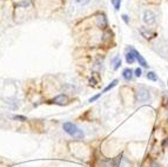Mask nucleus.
<instances>
[{
  "mask_svg": "<svg viewBox=\"0 0 168 167\" xmlns=\"http://www.w3.org/2000/svg\"><path fill=\"white\" fill-rule=\"evenodd\" d=\"M62 128L67 134H70L71 137L75 138V139L84 138V132L80 128H78V126L75 124H73V122H70V121L65 122V124L62 125Z\"/></svg>",
  "mask_w": 168,
  "mask_h": 167,
  "instance_id": "1",
  "label": "nucleus"
},
{
  "mask_svg": "<svg viewBox=\"0 0 168 167\" xmlns=\"http://www.w3.org/2000/svg\"><path fill=\"white\" fill-rule=\"evenodd\" d=\"M137 99L139 100V101H148V100L151 99V93L148 90H146V88H139V90L137 91Z\"/></svg>",
  "mask_w": 168,
  "mask_h": 167,
  "instance_id": "2",
  "label": "nucleus"
},
{
  "mask_svg": "<svg viewBox=\"0 0 168 167\" xmlns=\"http://www.w3.org/2000/svg\"><path fill=\"white\" fill-rule=\"evenodd\" d=\"M131 51H132V53L134 54V57H135V60H138V62H139V65H141L142 67H148V64H147V61L145 60V58L142 57V55L135 50V48H133V47H131Z\"/></svg>",
  "mask_w": 168,
  "mask_h": 167,
  "instance_id": "3",
  "label": "nucleus"
},
{
  "mask_svg": "<svg viewBox=\"0 0 168 167\" xmlns=\"http://www.w3.org/2000/svg\"><path fill=\"white\" fill-rule=\"evenodd\" d=\"M156 17H155V14L152 12V11H145V13H143V21L146 24H148V25H152V24H154L155 23V19Z\"/></svg>",
  "mask_w": 168,
  "mask_h": 167,
  "instance_id": "4",
  "label": "nucleus"
},
{
  "mask_svg": "<svg viewBox=\"0 0 168 167\" xmlns=\"http://www.w3.org/2000/svg\"><path fill=\"white\" fill-rule=\"evenodd\" d=\"M53 103L55 105L64 106V105L68 104V98H67V95H65V94H59V95H57V97L53 99Z\"/></svg>",
  "mask_w": 168,
  "mask_h": 167,
  "instance_id": "5",
  "label": "nucleus"
},
{
  "mask_svg": "<svg viewBox=\"0 0 168 167\" xmlns=\"http://www.w3.org/2000/svg\"><path fill=\"white\" fill-rule=\"evenodd\" d=\"M122 76H124V79L126 81H129L132 78H133V71L131 68H126L124 70V72H122Z\"/></svg>",
  "mask_w": 168,
  "mask_h": 167,
  "instance_id": "6",
  "label": "nucleus"
},
{
  "mask_svg": "<svg viewBox=\"0 0 168 167\" xmlns=\"http://www.w3.org/2000/svg\"><path fill=\"white\" fill-rule=\"evenodd\" d=\"M96 24H98L99 27H106L107 26V20L105 18V15H100L98 18V23Z\"/></svg>",
  "mask_w": 168,
  "mask_h": 167,
  "instance_id": "7",
  "label": "nucleus"
},
{
  "mask_svg": "<svg viewBox=\"0 0 168 167\" xmlns=\"http://www.w3.org/2000/svg\"><path fill=\"white\" fill-rule=\"evenodd\" d=\"M126 61L128 62V64H133L134 61H135V57H134V54L132 53V51L129 52V53H126Z\"/></svg>",
  "mask_w": 168,
  "mask_h": 167,
  "instance_id": "8",
  "label": "nucleus"
},
{
  "mask_svg": "<svg viewBox=\"0 0 168 167\" xmlns=\"http://www.w3.org/2000/svg\"><path fill=\"white\" fill-rule=\"evenodd\" d=\"M116 84H118V80L115 79V80H113V81H112L106 88H105V90H104V93H106V92H108L109 90H112V88H113V87H115L116 86Z\"/></svg>",
  "mask_w": 168,
  "mask_h": 167,
  "instance_id": "9",
  "label": "nucleus"
},
{
  "mask_svg": "<svg viewBox=\"0 0 168 167\" xmlns=\"http://www.w3.org/2000/svg\"><path fill=\"white\" fill-rule=\"evenodd\" d=\"M147 79H149V80H152V81H156V80H158V76L155 75L154 72H148V73H147Z\"/></svg>",
  "mask_w": 168,
  "mask_h": 167,
  "instance_id": "10",
  "label": "nucleus"
},
{
  "mask_svg": "<svg viewBox=\"0 0 168 167\" xmlns=\"http://www.w3.org/2000/svg\"><path fill=\"white\" fill-rule=\"evenodd\" d=\"M112 4H113L115 11L120 9V5H121V0H112Z\"/></svg>",
  "mask_w": 168,
  "mask_h": 167,
  "instance_id": "11",
  "label": "nucleus"
},
{
  "mask_svg": "<svg viewBox=\"0 0 168 167\" xmlns=\"http://www.w3.org/2000/svg\"><path fill=\"white\" fill-rule=\"evenodd\" d=\"M120 66H121V59H120L119 57H116V58L114 59V70H118Z\"/></svg>",
  "mask_w": 168,
  "mask_h": 167,
  "instance_id": "12",
  "label": "nucleus"
},
{
  "mask_svg": "<svg viewBox=\"0 0 168 167\" xmlns=\"http://www.w3.org/2000/svg\"><path fill=\"white\" fill-rule=\"evenodd\" d=\"M29 5H31V3H29V0H24V1H21V3H19V4L17 5V6H18V7H21V6H22V7H28Z\"/></svg>",
  "mask_w": 168,
  "mask_h": 167,
  "instance_id": "13",
  "label": "nucleus"
},
{
  "mask_svg": "<svg viewBox=\"0 0 168 167\" xmlns=\"http://www.w3.org/2000/svg\"><path fill=\"white\" fill-rule=\"evenodd\" d=\"M74 1L76 3V4H79V5H87L91 0H74Z\"/></svg>",
  "mask_w": 168,
  "mask_h": 167,
  "instance_id": "14",
  "label": "nucleus"
},
{
  "mask_svg": "<svg viewBox=\"0 0 168 167\" xmlns=\"http://www.w3.org/2000/svg\"><path fill=\"white\" fill-rule=\"evenodd\" d=\"M101 94H102V93H99V94H96V95L92 97L91 99H89V100H88V101H89V103H94V101H95V100H98V99H99L100 97H101Z\"/></svg>",
  "mask_w": 168,
  "mask_h": 167,
  "instance_id": "15",
  "label": "nucleus"
},
{
  "mask_svg": "<svg viewBox=\"0 0 168 167\" xmlns=\"http://www.w3.org/2000/svg\"><path fill=\"white\" fill-rule=\"evenodd\" d=\"M14 120H21V121H26V118L25 117H20V115H14L13 117Z\"/></svg>",
  "mask_w": 168,
  "mask_h": 167,
  "instance_id": "16",
  "label": "nucleus"
},
{
  "mask_svg": "<svg viewBox=\"0 0 168 167\" xmlns=\"http://www.w3.org/2000/svg\"><path fill=\"white\" fill-rule=\"evenodd\" d=\"M134 73H135V76H141V74H142V71H141V68H137L135 71H134Z\"/></svg>",
  "mask_w": 168,
  "mask_h": 167,
  "instance_id": "17",
  "label": "nucleus"
},
{
  "mask_svg": "<svg viewBox=\"0 0 168 167\" xmlns=\"http://www.w3.org/2000/svg\"><path fill=\"white\" fill-rule=\"evenodd\" d=\"M122 20H124L126 24H128V23H129V20H128V17H127L126 14H124V15H122Z\"/></svg>",
  "mask_w": 168,
  "mask_h": 167,
  "instance_id": "18",
  "label": "nucleus"
},
{
  "mask_svg": "<svg viewBox=\"0 0 168 167\" xmlns=\"http://www.w3.org/2000/svg\"><path fill=\"white\" fill-rule=\"evenodd\" d=\"M151 167H159V166L156 165V164H152V166H151Z\"/></svg>",
  "mask_w": 168,
  "mask_h": 167,
  "instance_id": "19",
  "label": "nucleus"
},
{
  "mask_svg": "<svg viewBox=\"0 0 168 167\" xmlns=\"http://www.w3.org/2000/svg\"><path fill=\"white\" fill-rule=\"evenodd\" d=\"M168 140V139H167ZM165 146H168V141H165Z\"/></svg>",
  "mask_w": 168,
  "mask_h": 167,
  "instance_id": "20",
  "label": "nucleus"
}]
</instances>
